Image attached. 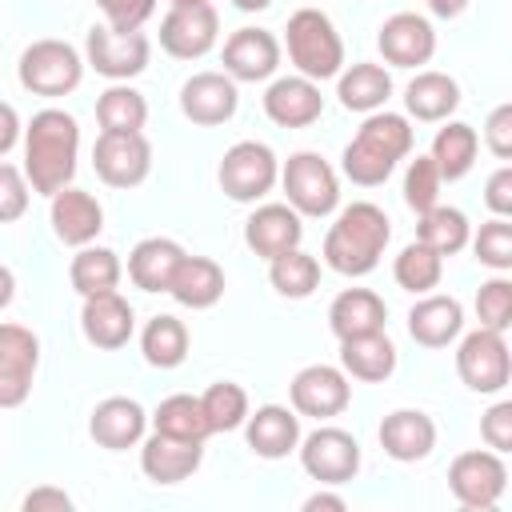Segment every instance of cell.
<instances>
[{"mask_svg":"<svg viewBox=\"0 0 512 512\" xmlns=\"http://www.w3.org/2000/svg\"><path fill=\"white\" fill-rule=\"evenodd\" d=\"M80 128L64 108H44L24 128V176L32 192L56 196L76 176Z\"/></svg>","mask_w":512,"mask_h":512,"instance_id":"obj_1","label":"cell"},{"mask_svg":"<svg viewBox=\"0 0 512 512\" xmlns=\"http://www.w3.org/2000/svg\"><path fill=\"white\" fill-rule=\"evenodd\" d=\"M388 236H392V228H388L384 208H376L368 200H356L328 228V236H324V264L332 272H340V276H368L380 264V256H384Z\"/></svg>","mask_w":512,"mask_h":512,"instance_id":"obj_2","label":"cell"},{"mask_svg":"<svg viewBox=\"0 0 512 512\" xmlns=\"http://www.w3.org/2000/svg\"><path fill=\"white\" fill-rule=\"evenodd\" d=\"M412 152V124L396 112H368L352 144L344 148V176L360 188H376L392 176L396 160Z\"/></svg>","mask_w":512,"mask_h":512,"instance_id":"obj_3","label":"cell"},{"mask_svg":"<svg viewBox=\"0 0 512 512\" xmlns=\"http://www.w3.org/2000/svg\"><path fill=\"white\" fill-rule=\"evenodd\" d=\"M288 60L300 68V76L308 80H332L344 68V40L336 32V24L320 12V8H300L288 16Z\"/></svg>","mask_w":512,"mask_h":512,"instance_id":"obj_4","label":"cell"},{"mask_svg":"<svg viewBox=\"0 0 512 512\" xmlns=\"http://www.w3.org/2000/svg\"><path fill=\"white\" fill-rule=\"evenodd\" d=\"M16 72L36 96H68L84 76V60L68 40H36L20 52Z\"/></svg>","mask_w":512,"mask_h":512,"instance_id":"obj_5","label":"cell"},{"mask_svg":"<svg viewBox=\"0 0 512 512\" xmlns=\"http://www.w3.org/2000/svg\"><path fill=\"white\" fill-rule=\"evenodd\" d=\"M220 188L236 200V204H256L260 196L272 192V184L280 180V164L272 156L268 144L260 140H240L224 152L220 160Z\"/></svg>","mask_w":512,"mask_h":512,"instance_id":"obj_6","label":"cell"},{"mask_svg":"<svg viewBox=\"0 0 512 512\" xmlns=\"http://www.w3.org/2000/svg\"><path fill=\"white\" fill-rule=\"evenodd\" d=\"M280 184H284L288 204H292L300 216H328V212L340 204L336 172H332L328 160L316 156V152H296V156H288V164L280 168Z\"/></svg>","mask_w":512,"mask_h":512,"instance_id":"obj_7","label":"cell"},{"mask_svg":"<svg viewBox=\"0 0 512 512\" xmlns=\"http://www.w3.org/2000/svg\"><path fill=\"white\" fill-rule=\"evenodd\" d=\"M448 488L452 496L464 504V508H476V512H488L500 504L504 488H508V468L500 460V452L492 448H472V452H460L448 468Z\"/></svg>","mask_w":512,"mask_h":512,"instance_id":"obj_8","label":"cell"},{"mask_svg":"<svg viewBox=\"0 0 512 512\" xmlns=\"http://www.w3.org/2000/svg\"><path fill=\"white\" fill-rule=\"evenodd\" d=\"M456 372L472 392H504V384L512 380V356L504 344V332L492 328H476L460 340L456 348Z\"/></svg>","mask_w":512,"mask_h":512,"instance_id":"obj_9","label":"cell"},{"mask_svg":"<svg viewBox=\"0 0 512 512\" xmlns=\"http://www.w3.org/2000/svg\"><path fill=\"white\" fill-rule=\"evenodd\" d=\"M92 168L108 188H136L152 172V144L144 132H100L92 144Z\"/></svg>","mask_w":512,"mask_h":512,"instance_id":"obj_10","label":"cell"},{"mask_svg":"<svg viewBox=\"0 0 512 512\" xmlns=\"http://www.w3.org/2000/svg\"><path fill=\"white\" fill-rule=\"evenodd\" d=\"M84 52H88V64L108 76V80H132L148 68V36L144 32H116L108 24H96L88 28L84 36Z\"/></svg>","mask_w":512,"mask_h":512,"instance_id":"obj_11","label":"cell"},{"mask_svg":"<svg viewBox=\"0 0 512 512\" xmlns=\"http://www.w3.org/2000/svg\"><path fill=\"white\" fill-rule=\"evenodd\" d=\"M300 464L320 484H348L360 472V444L344 428H316L300 440Z\"/></svg>","mask_w":512,"mask_h":512,"instance_id":"obj_12","label":"cell"},{"mask_svg":"<svg viewBox=\"0 0 512 512\" xmlns=\"http://www.w3.org/2000/svg\"><path fill=\"white\" fill-rule=\"evenodd\" d=\"M40 340L24 324H0V408H20L32 392Z\"/></svg>","mask_w":512,"mask_h":512,"instance_id":"obj_13","label":"cell"},{"mask_svg":"<svg viewBox=\"0 0 512 512\" xmlns=\"http://www.w3.org/2000/svg\"><path fill=\"white\" fill-rule=\"evenodd\" d=\"M220 16L216 8L204 4H172V12L160 20V48L176 60H196L216 44Z\"/></svg>","mask_w":512,"mask_h":512,"instance_id":"obj_14","label":"cell"},{"mask_svg":"<svg viewBox=\"0 0 512 512\" xmlns=\"http://www.w3.org/2000/svg\"><path fill=\"white\" fill-rule=\"evenodd\" d=\"M292 392V408L300 416H316V420H328V416H340L352 400V384L340 368L332 364H308L292 376L288 384Z\"/></svg>","mask_w":512,"mask_h":512,"instance_id":"obj_15","label":"cell"},{"mask_svg":"<svg viewBox=\"0 0 512 512\" xmlns=\"http://www.w3.org/2000/svg\"><path fill=\"white\" fill-rule=\"evenodd\" d=\"M236 104H240V96H236V80L228 72H196L180 88V112L204 128L232 120Z\"/></svg>","mask_w":512,"mask_h":512,"instance_id":"obj_16","label":"cell"},{"mask_svg":"<svg viewBox=\"0 0 512 512\" xmlns=\"http://www.w3.org/2000/svg\"><path fill=\"white\" fill-rule=\"evenodd\" d=\"M380 52L388 64L396 68H416V64H428L432 52H436V32L424 16L416 12H396L380 24V36H376Z\"/></svg>","mask_w":512,"mask_h":512,"instance_id":"obj_17","label":"cell"},{"mask_svg":"<svg viewBox=\"0 0 512 512\" xmlns=\"http://www.w3.org/2000/svg\"><path fill=\"white\" fill-rule=\"evenodd\" d=\"M264 112L272 124L280 128H308L320 120L324 112V96H320V84L308 80V76H280L268 84L264 92Z\"/></svg>","mask_w":512,"mask_h":512,"instance_id":"obj_18","label":"cell"},{"mask_svg":"<svg viewBox=\"0 0 512 512\" xmlns=\"http://www.w3.org/2000/svg\"><path fill=\"white\" fill-rule=\"evenodd\" d=\"M280 64V40L268 28H236L224 44V72L232 80H268Z\"/></svg>","mask_w":512,"mask_h":512,"instance_id":"obj_19","label":"cell"},{"mask_svg":"<svg viewBox=\"0 0 512 512\" xmlns=\"http://www.w3.org/2000/svg\"><path fill=\"white\" fill-rule=\"evenodd\" d=\"M80 328L88 336V344L112 352V348H124L132 340V304L112 288V292H96V296H84V308H80Z\"/></svg>","mask_w":512,"mask_h":512,"instance_id":"obj_20","label":"cell"},{"mask_svg":"<svg viewBox=\"0 0 512 512\" xmlns=\"http://www.w3.org/2000/svg\"><path fill=\"white\" fill-rule=\"evenodd\" d=\"M200 460H204L200 440H180V436H164V432H152L140 448V468L152 484H180L200 468Z\"/></svg>","mask_w":512,"mask_h":512,"instance_id":"obj_21","label":"cell"},{"mask_svg":"<svg viewBox=\"0 0 512 512\" xmlns=\"http://www.w3.org/2000/svg\"><path fill=\"white\" fill-rule=\"evenodd\" d=\"M300 236H304V224L292 204H260L244 224V244L264 260L288 248H300Z\"/></svg>","mask_w":512,"mask_h":512,"instance_id":"obj_22","label":"cell"},{"mask_svg":"<svg viewBox=\"0 0 512 512\" xmlns=\"http://www.w3.org/2000/svg\"><path fill=\"white\" fill-rule=\"evenodd\" d=\"M100 228H104V208H100V200L92 192L68 184V188H60L52 196V232L64 244L84 248V244H92L100 236Z\"/></svg>","mask_w":512,"mask_h":512,"instance_id":"obj_23","label":"cell"},{"mask_svg":"<svg viewBox=\"0 0 512 512\" xmlns=\"http://www.w3.org/2000/svg\"><path fill=\"white\" fill-rule=\"evenodd\" d=\"M144 428H148V416H144V408H140L136 400H128V396H108V400H100V404L92 408V420H88L92 440H96L100 448H108V452H124V448L140 444V440H144Z\"/></svg>","mask_w":512,"mask_h":512,"instance_id":"obj_24","label":"cell"},{"mask_svg":"<svg viewBox=\"0 0 512 512\" xmlns=\"http://www.w3.org/2000/svg\"><path fill=\"white\" fill-rule=\"evenodd\" d=\"M380 444L392 460L416 464L436 448V424L420 408H396L380 420Z\"/></svg>","mask_w":512,"mask_h":512,"instance_id":"obj_25","label":"cell"},{"mask_svg":"<svg viewBox=\"0 0 512 512\" xmlns=\"http://www.w3.org/2000/svg\"><path fill=\"white\" fill-rule=\"evenodd\" d=\"M244 436H248V448H252L256 456H264V460H284V456L300 444V416H296V408L264 404V408L248 412Z\"/></svg>","mask_w":512,"mask_h":512,"instance_id":"obj_26","label":"cell"},{"mask_svg":"<svg viewBox=\"0 0 512 512\" xmlns=\"http://www.w3.org/2000/svg\"><path fill=\"white\" fill-rule=\"evenodd\" d=\"M464 328V308L456 296H424L408 312V336L424 348H444L460 336Z\"/></svg>","mask_w":512,"mask_h":512,"instance_id":"obj_27","label":"cell"},{"mask_svg":"<svg viewBox=\"0 0 512 512\" xmlns=\"http://www.w3.org/2000/svg\"><path fill=\"white\" fill-rule=\"evenodd\" d=\"M184 260V248L168 236H148L128 252V276L144 292H168L176 264Z\"/></svg>","mask_w":512,"mask_h":512,"instance_id":"obj_28","label":"cell"},{"mask_svg":"<svg viewBox=\"0 0 512 512\" xmlns=\"http://www.w3.org/2000/svg\"><path fill=\"white\" fill-rule=\"evenodd\" d=\"M384 320H388V308L372 288H344L328 308V328L336 332V340L380 332Z\"/></svg>","mask_w":512,"mask_h":512,"instance_id":"obj_29","label":"cell"},{"mask_svg":"<svg viewBox=\"0 0 512 512\" xmlns=\"http://www.w3.org/2000/svg\"><path fill=\"white\" fill-rule=\"evenodd\" d=\"M340 368L356 380H368V384H380L396 372V344L380 332H364V336H348L340 340Z\"/></svg>","mask_w":512,"mask_h":512,"instance_id":"obj_30","label":"cell"},{"mask_svg":"<svg viewBox=\"0 0 512 512\" xmlns=\"http://www.w3.org/2000/svg\"><path fill=\"white\" fill-rule=\"evenodd\" d=\"M168 292L184 304V308H212L224 296V268L208 256H188L176 264V276L168 284Z\"/></svg>","mask_w":512,"mask_h":512,"instance_id":"obj_31","label":"cell"},{"mask_svg":"<svg viewBox=\"0 0 512 512\" xmlns=\"http://www.w3.org/2000/svg\"><path fill=\"white\" fill-rule=\"evenodd\" d=\"M460 104V84L448 76V72H416L408 92H404V108L408 116L424 120V124H436V120H448Z\"/></svg>","mask_w":512,"mask_h":512,"instance_id":"obj_32","label":"cell"},{"mask_svg":"<svg viewBox=\"0 0 512 512\" xmlns=\"http://www.w3.org/2000/svg\"><path fill=\"white\" fill-rule=\"evenodd\" d=\"M336 96L348 112H380L392 96V76L380 64H352L348 72H340Z\"/></svg>","mask_w":512,"mask_h":512,"instance_id":"obj_33","label":"cell"},{"mask_svg":"<svg viewBox=\"0 0 512 512\" xmlns=\"http://www.w3.org/2000/svg\"><path fill=\"white\" fill-rule=\"evenodd\" d=\"M476 148H480V140H476L472 124H464V120L444 124L436 132V140H432V164L440 168V180L468 176V168L476 164Z\"/></svg>","mask_w":512,"mask_h":512,"instance_id":"obj_34","label":"cell"},{"mask_svg":"<svg viewBox=\"0 0 512 512\" xmlns=\"http://www.w3.org/2000/svg\"><path fill=\"white\" fill-rule=\"evenodd\" d=\"M140 352H144V360L152 368H176V364H184V356H188V328H184V320H176L168 312L152 316L148 328L140 332Z\"/></svg>","mask_w":512,"mask_h":512,"instance_id":"obj_35","label":"cell"},{"mask_svg":"<svg viewBox=\"0 0 512 512\" xmlns=\"http://www.w3.org/2000/svg\"><path fill=\"white\" fill-rule=\"evenodd\" d=\"M124 268H120V256L112 248H80L72 256V268H68V280L80 296H96V292H112L120 284Z\"/></svg>","mask_w":512,"mask_h":512,"instance_id":"obj_36","label":"cell"},{"mask_svg":"<svg viewBox=\"0 0 512 512\" xmlns=\"http://www.w3.org/2000/svg\"><path fill=\"white\" fill-rule=\"evenodd\" d=\"M268 264H272V268H268L272 288H276L280 296H288V300H304V296H312L316 284H320V260L308 256V252H300V248H288V252L272 256Z\"/></svg>","mask_w":512,"mask_h":512,"instance_id":"obj_37","label":"cell"},{"mask_svg":"<svg viewBox=\"0 0 512 512\" xmlns=\"http://www.w3.org/2000/svg\"><path fill=\"white\" fill-rule=\"evenodd\" d=\"M416 240L428 244L432 252L440 256H452L468 244V216L460 208H448V204H436L428 212H420V224H416Z\"/></svg>","mask_w":512,"mask_h":512,"instance_id":"obj_38","label":"cell"},{"mask_svg":"<svg viewBox=\"0 0 512 512\" xmlns=\"http://www.w3.org/2000/svg\"><path fill=\"white\" fill-rule=\"evenodd\" d=\"M152 424H156V432L180 436V440H200L204 444L212 436V428L204 420V408H200V396H184V392L160 400V408L152 412Z\"/></svg>","mask_w":512,"mask_h":512,"instance_id":"obj_39","label":"cell"},{"mask_svg":"<svg viewBox=\"0 0 512 512\" xmlns=\"http://www.w3.org/2000/svg\"><path fill=\"white\" fill-rule=\"evenodd\" d=\"M96 120H100L104 132H140L144 120H148V104H144V96L136 88L112 84L96 100Z\"/></svg>","mask_w":512,"mask_h":512,"instance_id":"obj_40","label":"cell"},{"mask_svg":"<svg viewBox=\"0 0 512 512\" xmlns=\"http://www.w3.org/2000/svg\"><path fill=\"white\" fill-rule=\"evenodd\" d=\"M392 276H396V284H400L404 292L424 296V292H432V288L440 284V276H444V256L416 240V244H408V248L396 256Z\"/></svg>","mask_w":512,"mask_h":512,"instance_id":"obj_41","label":"cell"},{"mask_svg":"<svg viewBox=\"0 0 512 512\" xmlns=\"http://www.w3.org/2000/svg\"><path fill=\"white\" fill-rule=\"evenodd\" d=\"M200 408H204V420L212 432H232L248 420V392L232 380H216L200 396Z\"/></svg>","mask_w":512,"mask_h":512,"instance_id":"obj_42","label":"cell"},{"mask_svg":"<svg viewBox=\"0 0 512 512\" xmlns=\"http://www.w3.org/2000/svg\"><path fill=\"white\" fill-rule=\"evenodd\" d=\"M440 168L432 164V156H416L408 164V176H404V200L412 212H428L440 204Z\"/></svg>","mask_w":512,"mask_h":512,"instance_id":"obj_43","label":"cell"},{"mask_svg":"<svg viewBox=\"0 0 512 512\" xmlns=\"http://www.w3.org/2000/svg\"><path fill=\"white\" fill-rule=\"evenodd\" d=\"M472 248H476L480 264H488L496 272H508L512 268V224H508V216H496V220L480 224Z\"/></svg>","mask_w":512,"mask_h":512,"instance_id":"obj_44","label":"cell"},{"mask_svg":"<svg viewBox=\"0 0 512 512\" xmlns=\"http://www.w3.org/2000/svg\"><path fill=\"white\" fill-rule=\"evenodd\" d=\"M476 316H480V328L504 332L512 324V280H504V276L484 280L476 292Z\"/></svg>","mask_w":512,"mask_h":512,"instance_id":"obj_45","label":"cell"},{"mask_svg":"<svg viewBox=\"0 0 512 512\" xmlns=\"http://www.w3.org/2000/svg\"><path fill=\"white\" fill-rule=\"evenodd\" d=\"M28 212V176L0 160V224H12Z\"/></svg>","mask_w":512,"mask_h":512,"instance_id":"obj_46","label":"cell"},{"mask_svg":"<svg viewBox=\"0 0 512 512\" xmlns=\"http://www.w3.org/2000/svg\"><path fill=\"white\" fill-rule=\"evenodd\" d=\"M96 4L104 12L108 28H116V32H140L156 12V0H96Z\"/></svg>","mask_w":512,"mask_h":512,"instance_id":"obj_47","label":"cell"},{"mask_svg":"<svg viewBox=\"0 0 512 512\" xmlns=\"http://www.w3.org/2000/svg\"><path fill=\"white\" fill-rule=\"evenodd\" d=\"M480 436L492 452H512V404L500 400L480 416Z\"/></svg>","mask_w":512,"mask_h":512,"instance_id":"obj_48","label":"cell"},{"mask_svg":"<svg viewBox=\"0 0 512 512\" xmlns=\"http://www.w3.org/2000/svg\"><path fill=\"white\" fill-rule=\"evenodd\" d=\"M484 144L492 148V156L508 160L512 156V104H496L488 124H484Z\"/></svg>","mask_w":512,"mask_h":512,"instance_id":"obj_49","label":"cell"},{"mask_svg":"<svg viewBox=\"0 0 512 512\" xmlns=\"http://www.w3.org/2000/svg\"><path fill=\"white\" fill-rule=\"evenodd\" d=\"M484 204L496 212V216H512V168H496L488 176V188H484Z\"/></svg>","mask_w":512,"mask_h":512,"instance_id":"obj_50","label":"cell"},{"mask_svg":"<svg viewBox=\"0 0 512 512\" xmlns=\"http://www.w3.org/2000/svg\"><path fill=\"white\" fill-rule=\"evenodd\" d=\"M24 508H28V512H40V508L64 512V508H72V496H68L64 488H32V492L24 496Z\"/></svg>","mask_w":512,"mask_h":512,"instance_id":"obj_51","label":"cell"},{"mask_svg":"<svg viewBox=\"0 0 512 512\" xmlns=\"http://www.w3.org/2000/svg\"><path fill=\"white\" fill-rule=\"evenodd\" d=\"M16 140H20V116L12 104L0 100V156H8L16 148Z\"/></svg>","mask_w":512,"mask_h":512,"instance_id":"obj_52","label":"cell"},{"mask_svg":"<svg viewBox=\"0 0 512 512\" xmlns=\"http://www.w3.org/2000/svg\"><path fill=\"white\" fill-rule=\"evenodd\" d=\"M316 508H332V512H344L348 504H344V496H332V492H312V496L304 500V512H316Z\"/></svg>","mask_w":512,"mask_h":512,"instance_id":"obj_53","label":"cell"},{"mask_svg":"<svg viewBox=\"0 0 512 512\" xmlns=\"http://www.w3.org/2000/svg\"><path fill=\"white\" fill-rule=\"evenodd\" d=\"M428 8H432L440 20H452V16H460V12L468 8V0H428Z\"/></svg>","mask_w":512,"mask_h":512,"instance_id":"obj_54","label":"cell"},{"mask_svg":"<svg viewBox=\"0 0 512 512\" xmlns=\"http://www.w3.org/2000/svg\"><path fill=\"white\" fill-rule=\"evenodd\" d=\"M12 296H16V276H12V268L0 264V308H8Z\"/></svg>","mask_w":512,"mask_h":512,"instance_id":"obj_55","label":"cell"},{"mask_svg":"<svg viewBox=\"0 0 512 512\" xmlns=\"http://www.w3.org/2000/svg\"><path fill=\"white\" fill-rule=\"evenodd\" d=\"M232 4H236L240 12H260V8H268L272 0H232Z\"/></svg>","mask_w":512,"mask_h":512,"instance_id":"obj_56","label":"cell"},{"mask_svg":"<svg viewBox=\"0 0 512 512\" xmlns=\"http://www.w3.org/2000/svg\"><path fill=\"white\" fill-rule=\"evenodd\" d=\"M172 4H204V0H172Z\"/></svg>","mask_w":512,"mask_h":512,"instance_id":"obj_57","label":"cell"}]
</instances>
